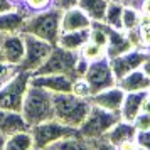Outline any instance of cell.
I'll return each instance as SVG.
<instances>
[{"instance_id": "obj_20", "label": "cell", "mask_w": 150, "mask_h": 150, "mask_svg": "<svg viewBox=\"0 0 150 150\" xmlns=\"http://www.w3.org/2000/svg\"><path fill=\"white\" fill-rule=\"evenodd\" d=\"M147 91H135V93H125L123 105L120 108V116L125 122H133L135 116L142 111V103Z\"/></svg>"}, {"instance_id": "obj_12", "label": "cell", "mask_w": 150, "mask_h": 150, "mask_svg": "<svg viewBox=\"0 0 150 150\" xmlns=\"http://www.w3.org/2000/svg\"><path fill=\"white\" fill-rule=\"evenodd\" d=\"M30 84L49 91L51 95L57 93H71L73 78L68 74H57V73H47V74H30Z\"/></svg>"}, {"instance_id": "obj_47", "label": "cell", "mask_w": 150, "mask_h": 150, "mask_svg": "<svg viewBox=\"0 0 150 150\" xmlns=\"http://www.w3.org/2000/svg\"><path fill=\"white\" fill-rule=\"evenodd\" d=\"M32 150H39V149H35V147H34V149H32Z\"/></svg>"}, {"instance_id": "obj_21", "label": "cell", "mask_w": 150, "mask_h": 150, "mask_svg": "<svg viewBox=\"0 0 150 150\" xmlns=\"http://www.w3.org/2000/svg\"><path fill=\"white\" fill-rule=\"evenodd\" d=\"M89 41V29H79V30H68V32H61L59 39H57V46L73 51V52H79L81 47Z\"/></svg>"}, {"instance_id": "obj_19", "label": "cell", "mask_w": 150, "mask_h": 150, "mask_svg": "<svg viewBox=\"0 0 150 150\" xmlns=\"http://www.w3.org/2000/svg\"><path fill=\"white\" fill-rule=\"evenodd\" d=\"M135 137H137L135 125H133L132 122L120 120V122H116L115 125L110 128V132L105 135V138H106L108 142H111L113 145L120 147V145H122V143H125V142L135 140Z\"/></svg>"}, {"instance_id": "obj_39", "label": "cell", "mask_w": 150, "mask_h": 150, "mask_svg": "<svg viewBox=\"0 0 150 150\" xmlns=\"http://www.w3.org/2000/svg\"><path fill=\"white\" fill-rule=\"evenodd\" d=\"M140 69H142L143 73H145V74H147V76L150 78V52H149V56L145 57V61L142 62V66H140Z\"/></svg>"}, {"instance_id": "obj_50", "label": "cell", "mask_w": 150, "mask_h": 150, "mask_svg": "<svg viewBox=\"0 0 150 150\" xmlns=\"http://www.w3.org/2000/svg\"><path fill=\"white\" fill-rule=\"evenodd\" d=\"M47 150H52V149H47Z\"/></svg>"}, {"instance_id": "obj_31", "label": "cell", "mask_w": 150, "mask_h": 150, "mask_svg": "<svg viewBox=\"0 0 150 150\" xmlns=\"http://www.w3.org/2000/svg\"><path fill=\"white\" fill-rule=\"evenodd\" d=\"M133 125H135L137 132H145V130H150V115L145 113V111H140L138 115L135 116L133 120Z\"/></svg>"}, {"instance_id": "obj_44", "label": "cell", "mask_w": 150, "mask_h": 150, "mask_svg": "<svg viewBox=\"0 0 150 150\" xmlns=\"http://www.w3.org/2000/svg\"><path fill=\"white\" fill-rule=\"evenodd\" d=\"M135 150H145V149H143V147H140V145H137V147H135Z\"/></svg>"}, {"instance_id": "obj_41", "label": "cell", "mask_w": 150, "mask_h": 150, "mask_svg": "<svg viewBox=\"0 0 150 150\" xmlns=\"http://www.w3.org/2000/svg\"><path fill=\"white\" fill-rule=\"evenodd\" d=\"M135 147H137V142H135V140H130V142L122 143L118 149H120V150H135Z\"/></svg>"}, {"instance_id": "obj_11", "label": "cell", "mask_w": 150, "mask_h": 150, "mask_svg": "<svg viewBox=\"0 0 150 150\" xmlns=\"http://www.w3.org/2000/svg\"><path fill=\"white\" fill-rule=\"evenodd\" d=\"M24 52H25V41H24V34L22 32L0 35L2 61L10 62L14 66H21L22 59H24Z\"/></svg>"}, {"instance_id": "obj_25", "label": "cell", "mask_w": 150, "mask_h": 150, "mask_svg": "<svg viewBox=\"0 0 150 150\" xmlns=\"http://www.w3.org/2000/svg\"><path fill=\"white\" fill-rule=\"evenodd\" d=\"M123 2H110L106 14H105V24L110 27L122 29V14H123ZM123 30V29H122Z\"/></svg>"}, {"instance_id": "obj_18", "label": "cell", "mask_w": 150, "mask_h": 150, "mask_svg": "<svg viewBox=\"0 0 150 150\" xmlns=\"http://www.w3.org/2000/svg\"><path fill=\"white\" fill-rule=\"evenodd\" d=\"M116 84L125 91V93H135V91H149L150 89V78L142 69L138 68L135 71H132L128 74H125L120 78Z\"/></svg>"}, {"instance_id": "obj_1", "label": "cell", "mask_w": 150, "mask_h": 150, "mask_svg": "<svg viewBox=\"0 0 150 150\" xmlns=\"http://www.w3.org/2000/svg\"><path fill=\"white\" fill-rule=\"evenodd\" d=\"M61 15L62 10L57 7H49L42 12L30 14L22 29V34H29L39 37L42 41L56 46L61 34Z\"/></svg>"}, {"instance_id": "obj_4", "label": "cell", "mask_w": 150, "mask_h": 150, "mask_svg": "<svg viewBox=\"0 0 150 150\" xmlns=\"http://www.w3.org/2000/svg\"><path fill=\"white\" fill-rule=\"evenodd\" d=\"M120 120H122V116H120L118 111H108V110H103L100 106L91 105L88 115L84 118V122L79 125L78 132L86 140L96 142L100 138H105V135L110 132V128Z\"/></svg>"}, {"instance_id": "obj_42", "label": "cell", "mask_w": 150, "mask_h": 150, "mask_svg": "<svg viewBox=\"0 0 150 150\" xmlns=\"http://www.w3.org/2000/svg\"><path fill=\"white\" fill-rule=\"evenodd\" d=\"M5 138H7V137L0 133V150H5Z\"/></svg>"}, {"instance_id": "obj_7", "label": "cell", "mask_w": 150, "mask_h": 150, "mask_svg": "<svg viewBox=\"0 0 150 150\" xmlns=\"http://www.w3.org/2000/svg\"><path fill=\"white\" fill-rule=\"evenodd\" d=\"M79 59V52H73L68 49L61 47L56 44L47 59L44 61L41 68L35 71L34 74H47V73H57V74H68L74 78V68L76 62Z\"/></svg>"}, {"instance_id": "obj_15", "label": "cell", "mask_w": 150, "mask_h": 150, "mask_svg": "<svg viewBox=\"0 0 150 150\" xmlns=\"http://www.w3.org/2000/svg\"><path fill=\"white\" fill-rule=\"evenodd\" d=\"M27 17L29 15L25 14L21 7H17V5H15V8H12V10L0 14V35L22 32Z\"/></svg>"}, {"instance_id": "obj_8", "label": "cell", "mask_w": 150, "mask_h": 150, "mask_svg": "<svg viewBox=\"0 0 150 150\" xmlns=\"http://www.w3.org/2000/svg\"><path fill=\"white\" fill-rule=\"evenodd\" d=\"M24 41H25V52H24V59L19 66V71H25V73L34 74L47 59V56L51 54L54 46L29 34H24Z\"/></svg>"}, {"instance_id": "obj_48", "label": "cell", "mask_w": 150, "mask_h": 150, "mask_svg": "<svg viewBox=\"0 0 150 150\" xmlns=\"http://www.w3.org/2000/svg\"><path fill=\"white\" fill-rule=\"evenodd\" d=\"M0 61H2V54H0Z\"/></svg>"}, {"instance_id": "obj_27", "label": "cell", "mask_w": 150, "mask_h": 150, "mask_svg": "<svg viewBox=\"0 0 150 150\" xmlns=\"http://www.w3.org/2000/svg\"><path fill=\"white\" fill-rule=\"evenodd\" d=\"M79 56H81L83 59H86L88 62H93V61H96V59L103 57V56H106V51H105V47L100 46V44H96V42H93V41H88L81 47Z\"/></svg>"}, {"instance_id": "obj_6", "label": "cell", "mask_w": 150, "mask_h": 150, "mask_svg": "<svg viewBox=\"0 0 150 150\" xmlns=\"http://www.w3.org/2000/svg\"><path fill=\"white\" fill-rule=\"evenodd\" d=\"M30 86V73L19 71L8 81L0 86V108L10 111H21L22 103Z\"/></svg>"}, {"instance_id": "obj_32", "label": "cell", "mask_w": 150, "mask_h": 150, "mask_svg": "<svg viewBox=\"0 0 150 150\" xmlns=\"http://www.w3.org/2000/svg\"><path fill=\"white\" fill-rule=\"evenodd\" d=\"M138 32H140V49L150 51V25H140Z\"/></svg>"}, {"instance_id": "obj_2", "label": "cell", "mask_w": 150, "mask_h": 150, "mask_svg": "<svg viewBox=\"0 0 150 150\" xmlns=\"http://www.w3.org/2000/svg\"><path fill=\"white\" fill-rule=\"evenodd\" d=\"M24 120L27 122L29 128L37 123L54 118V105H52V95L46 89L30 84L25 93L24 103L21 110Z\"/></svg>"}, {"instance_id": "obj_38", "label": "cell", "mask_w": 150, "mask_h": 150, "mask_svg": "<svg viewBox=\"0 0 150 150\" xmlns=\"http://www.w3.org/2000/svg\"><path fill=\"white\" fill-rule=\"evenodd\" d=\"M138 10L142 12V14H149L150 15V0H140V7Z\"/></svg>"}, {"instance_id": "obj_23", "label": "cell", "mask_w": 150, "mask_h": 150, "mask_svg": "<svg viewBox=\"0 0 150 150\" xmlns=\"http://www.w3.org/2000/svg\"><path fill=\"white\" fill-rule=\"evenodd\" d=\"M34 149V138L30 135V130L17 132L14 135L5 138V150H32Z\"/></svg>"}, {"instance_id": "obj_36", "label": "cell", "mask_w": 150, "mask_h": 150, "mask_svg": "<svg viewBox=\"0 0 150 150\" xmlns=\"http://www.w3.org/2000/svg\"><path fill=\"white\" fill-rule=\"evenodd\" d=\"M76 5H78V0H54V7L61 8V10L76 7Z\"/></svg>"}, {"instance_id": "obj_9", "label": "cell", "mask_w": 150, "mask_h": 150, "mask_svg": "<svg viewBox=\"0 0 150 150\" xmlns=\"http://www.w3.org/2000/svg\"><path fill=\"white\" fill-rule=\"evenodd\" d=\"M86 81H88L89 88L93 91V95L101 91V89H106L110 86H115L116 84V78L113 74V69H111V64H110V59L106 56H103L96 61L89 62L88 69L83 76Z\"/></svg>"}, {"instance_id": "obj_17", "label": "cell", "mask_w": 150, "mask_h": 150, "mask_svg": "<svg viewBox=\"0 0 150 150\" xmlns=\"http://www.w3.org/2000/svg\"><path fill=\"white\" fill-rule=\"evenodd\" d=\"M29 130L27 122L24 120L21 111H10V110L0 108V133L2 135H14L17 132Z\"/></svg>"}, {"instance_id": "obj_46", "label": "cell", "mask_w": 150, "mask_h": 150, "mask_svg": "<svg viewBox=\"0 0 150 150\" xmlns=\"http://www.w3.org/2000/svg\"><path fill=\"white\" fill-rule=\"evenodd\" d=\"M2 84H4V81H2V79H0V86H2Z\"/></svg>"}, {"instance_id": "obj_5", "label": "cell", "mask_w": 150, "mask_h": 150, "mask_svg": "<svg viewBox=\"0 0 150 150\" xmlns=\"http://www.w3.org/2000/svg\"><path fill=\"white\" fill-rule=\"evenodd\" d=\"M29 130H30V135L34 138V147L39 150H47L54 143L61 142L62 138H68V137H73V135L79 133L78 128L64 125V123L57 122L56 118L37 123L34 127H30Z\"/></svg>"}, {"instance_id": "obj_24", "label": "cell", "mask_w": 150, "mask_h": 150, "mask_svg": "<svg viewBox=\"0 0 150 150\" xmlns=\"http://www.w3.org/2000/svg\"><path fill=\"white\" fill-rule=\"evenodd\" d=\"M52 150H93V142L86 140L84 137H81L79 133L68 138H62L61 142L54 143Z\"/></svg>"}, {"instance_id": "obj_45", "label": "cell", "mask_w": 150, "mask_h": 150, "mask_svg": "<svg viewBox=\"0 0 150 150\" xmlns=\"http://www.w3.org/2000/svg\"><path fill=\"white\" fill-rule=\"evenodd\" d=\"M110 2H123L125 4V0H110Z\"/></svg>"}, {"instance_id": "obj_13", "label": "cell", "mask_w": 150, "mask_h": 150, "mask_svg": "<svg viewBox=\"0 0 150 150\" xmlns=\"http://www.w3.org/2000/svg\"><path fill=\"white\" fill-rule=\"evenodd\" d=\"M123 98H125V91H123L118 84L115 86H110L106 89H101L89 98L91 105L100 106L103 110H108V111H118L123 105Z\"/></svg>"}, {"instance_id": "obj_33", "label": "cell", "mask_w": 150, "mask_h": 150, "mask_svg": "<svg viewBox=\"0 0 150 150\" xmlns=\"http://www.w3.org/2000/svg\"><path fill=\"white\" fill-rule=\"evenodd\" d=\"M135 142H137V145L143 147L145 150H150V130H145V132H137Z\"/></svg>"}, {"instance_id": "obj_14", "label": "cell", "mask_w": 150, "mask_h": 150, "mask_svg": "<svg viewBox=\"0 0 150 150\" xmlns=\"http://www.w3.org/2000/svg\"><path fill=\"white\" fill-rule=\"evenodd\" d=\"M105 29H106V35H108V42H106V57L111 59V57H116V56L123 54V52H128L132 49H135L132 44H130L128 37L125 34V30L122 29H115L110 27L105 24Z\"/></svg>"}, {"instance_id": "obj_40", "label": "cell", "mask_w": 150, "mask_h": 150, "mask_svg": "<svg viewBox=\"0 0 150 150\" xmlns=\"http://www.w3.org/2000/svg\"><path fill=\"white\" fill-rule=\"evenodd\" d=\"M142 111H145V113H149L150 115V95H149V91H147V95H145V98H143Z\"/></svg>"}, {"instance_id": "obj_29", "label": "cell", "mask_w": 150, "mask_h": 150, "mask_svg": "<svg viewBox=\"0 0 150 150\" xmlns=\"http://www.w3.org/2000/svg\"><path fill=\"white\" fill-rule=\"evenodd\" d=\"M71 93L76 95V96H79V98H86V100H89V98L93 96V91H91L88 81H86L84 78H74V79H73Z\"/></svg>"}, {"instance_id": "obj_35", "label": "cell", "mask_w": 150, "mask_h": 150, "mask_svg": "<svg viewBox=\"0 0 150 150\" xmlns=\"http://www.w3.org/2000/svg\"><path fill=\"white\" fill-rule=\"evenodd\" d=\"M125 34L128 37L130 44L135 49H140V32H138V27L137 29H130V30H125Z\"/></svg>"}, {"instance_id": "obj_34", "label": "cell", "mask_w": 150, "mask_h": 150, "mask_svg": "<svg viewBox=\"0 0 150 150\" xmlns=\"http://www.w3.org/2000/svg\"><path fill=\"white\" fill-rule=\"evenodd\" d=\"M93 150H120L116 145H113L111 142H108L106 138H100L93 142Z\"/></svg>"}, {"instance_id": "obj_37", "label": "cell", "mask_w": 150, "mask_h": 150, "mask_svg": "<svg viewBox=\"0 0 150 150\" xmlns=\"http://www.w3.org/2000/svg\"><path fill=\"white\" fill-rule=\"evenodd\" d=\"M12 8H15L14 2H10V0H0V14L8 12V10H12Z\"/></svg>"}, {"instance_id": "obj_16", "label": "cell", "mask_w": 150, "mask_h": 150, "mask_svg": "<svg viewBox=\"0 0 150 150\" xmlns=\"http://www.w3.org/2000/svg\"><path fill=\"white\" fill-rule=\"evenodd\" d=\"M91 19L83 12L81 8L71 7L62 10L61 15V32H68V30H79V29H89L91 27Z\"/></svg>"}, {"instance_id": "obj_10", "label": "cell", "mask_w": 150, "mask_h": 150, "mask_svg": "<svg viewBox=\"0 0 150 150\" xmlns=\"http://www.w3.org/2000/svg\"><path fill=\"white\" fill-rule=\"evenodd\" d=\"M147 56H149V51H145V49H132L128 52H123V54L116 56V57H111L110 64H111V69H113L116 81L120 78H123L125 74H128V73L140 68Z\"/></svg>"}, {"instance_id": "obj_30", "label": "cell", "mask_w": 150, "mask_h": 150, "mask_svg": "<svg viewBox=\"0 0 150 150\" xmlns=\"http://www.w3.org/2000/svg\"><path fill=\"white\" fill-rule=\"evenodd\" d=\"M19 73V66H14L10 62H5V61H0V79L5 83L8 81L12 76H15Z\"/></svg>"}, {"instance_id": "obj_28", "label": "cell", "mask_w": 150, "mask_h": 150, "mask_svg": "<svg viewBox=\"0 0 150 150\" xmlns=\"http://www.w3.org/2000/svg\"><path fill=\"white\" fill-rule=\"evenodd\" d=\"M52 5H54V0H22L17 7H21L27 15H30L35 12H42Z\"/></svg>"}, {"instance_id": "obj_51", "label": "cell", "mask_w": 150, "mask_h": 150, "mask_svg": "<svg viewBox=\"0 0 150 150\" xmlns=\"http://www.w3.org/2000/svg\"><path fill=\"white\" fill-rule=\"evenodd\" d=\"M149 52H150V51H149Z\"/></svg>"}, {"instance_id": "obj_43", "label": "cell", "mask_w": 150, "mask_h": 150, "mask_svg": "<svg viewBox=\"0 0 150 150\" xmlns=\"http://www.w3.org/2000/svg\"><path fill=\"white\" fill-rule=\"evenodd\" d=\"M10 2H14V4H15V5H19V4H21V2H22V0H10Z\"/></svg>"}, {"instance_id": "obj_22", "label": "cell", "mask_w": 150, "mask_h": 150, "mask_svg": "<svg viewBox=\"0 0 150 150\" xmlns=\"http://www.w3.org/2000/svg\"><path fill=\"white\" fill-rule=\"evenodd\" d=\"M110 0H78V7L88 15L91 22H103Z\"/></svg>"}, {"instance_id": "obj_3", "label": "cell", "mask_w": 150, "mask_h": 150, "mask_svg": "<svg viewBox=\"0 0 150 150\" xmlns=\"http://www.w3.org/2000/svg\"><path fill=\"white\" fill-rule=\"evenodd\" d=\"M52 105H54V118L57 122L69 125L73 128H79V125L84 122L91 108V101L86 98L73 95V93H57L52 95Z\"/></svg>"}, {"instance_id": "obj_49", "label": "cell", "mask_w": 150, "mask_h": 150, "mask_svg": "<svg viewBox=\"0 0 150 150\" xmlns=\"http://www.w3.org/2000/svg\"><path fill=\"white\" fill-rule=\"evenodd\" d=\"M149 95H150V89H149Z\"/></svg>"}, {"instance_id": "obj_26", "label": "cell", "mask_w": 150, "mask_h": 150, "mask_svg": "<svg viewBox=\"0 0 150 150\" xmlns=\"http://www.w3.org/2000/svg\"><path fill=\"white\" fill-rule=\"evenodd\" d=\"M138 25H140V10L130 4H125L122 14V29L130 30V29H137Z\"/></svg>"}]
</instances>
